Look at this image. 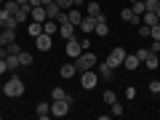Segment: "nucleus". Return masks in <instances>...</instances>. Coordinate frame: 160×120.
I'll use <instances>...</instances> for the list:
<instances>
[{"label":"nucleus","instance_id":"obj_19","mask_svg":"<svg viewBox=\"0 0 160 120\" xmlns=\"http://www.w3.org/2000/svg\"><path fill=\"white\" fill-rule=\"evenodd\" d=\"M6 67H8V72H13V69L22 67V64H19V53H8L6 56Z\"/></svg>","mask_w":160,"mask_h":120},{"label":"nucleus","instance_id":"obj_43","mask_svg":"<svg viewBox=\"0 0 160 120\" xmlns=\"http://www.w3.org/2000/svg\"><path fill=\"white\" fill-rule=\"evenodd\" d=\"M16 3H19V6H24V3H29V0H16Z\"/></svg>","mask_w":160,"mask_h":120},{"label":"nucleus","instance_id":"obj_36","mask_svg":"<svg viewBox=\"0 0 160 120\" xmlns=\"http://www.w3.org/2000/svg\"><path fill=\"white\" fill-rule=\"evenodd\" d=\"M56 6L62 8V11H69V8H72V0H56Z\"/></svg>","mask_w":160,"mask_h":120},{"label":"nucleus","instance_id":"obj_8","mask_svg":"<svg viewBox=\"0 0 160 120\" xmlns=\"http://www.w3.org/2000/svg\"><path fill=\"white\" fill-rule=\"evenodd\" d=\"M93 32H96L99 38H107L109 35V24H107V16H104V13L96 16V29H93Z\"/></svg>","mask_w":160,"mask_h":120},{"label":"nucleus","instance_id":"obj_18","mask_svg":"<svg viewBox=\"0 0 160 120\" xmlns=\"http://www.w3.org/2000/svg\"><path fill=\"white\" fill-rule=\"evenodd\" d=\"M35 112H38V118H40V120H46V118H51V102H40V104H38V109H35Z\"/></svg>","mask_w":160,"mask_h":120},{"label":"nucleus","instance_id":"obj_1","mask_svg":"<svg viewBox=\"0 0 160 120\" xmlns=\"http://www.w3.org/2000/svg\"><path fill=\"white\" fill-rule=\"evenodd\" d=\"M3 96H11V99L24 96V80L16 78V75H11V78L6 80V86H3Z\"/></svg>","mask_w":160,"mask_h":120},{"label":"nucleus","instance_id":"obj_13","mask_svg":"<svg viewBox=\"0 0 160 120\" xmlns=\"http://www.w3.org/2000/svg\"><path fill=\"white\" fill-rule=\"evenodd\" d=\"M78 27H80V32H93V29H96V19L86 13V16H83V22H80Z\"/></svg>","mask_w":160,"mask_h":120},{"label":"nucleus","instance_id":"obj_2","mask_svg":"<svg viewBox=\"0 0 160 120\" xmlns=\"http://www.w3.org/2000/svg\"><path fill=\"white\" fill-rule=\"evenodd\" d=\"M96 86H99V72L96 69H83V72H80V88L93 91Z\"/></svg>","mask_w":160,"mask_h":120},{"label":"nucleus","instance_id":"obj_7","mask_svg":"<svg viewBox=\"0 0 160 120\" xmlns=\"http://www.w3.org/2000/svg\"><path fill=\"white\" fill-rule=\"evenodd\" d=\"M0 29H16V19L6 8H0Z\"/></svg>","mask_w":160,"mask_h":120},{"label":"nucleus","instance_id":"obj_46","mask_svg":"<svg viewBox=\"0 0 160 120\" xmlns=\"http://www.w3.org/2000/svg\"><path fill=\"white\" fill-rule=\"evenodd\" d=\"M0 96H3V86H0Z\"/></svg>","mask_w":160,"mask_h":120},{"label":"nucleus","instance_id":"obj_11","mask_svg":"<svg viewBox=\"0 0 160 120\" xmlns=\"http://www.w3.org/2000/svg\"><path fill=\"white\" fill-rule=\"evenodd\" d=\"M29 19H32V22H38V24H43L48 19V13H46V8L43 6H35L32 11H29Z\"/></svg>","mask_w":160,"mask_h":120},{"label":"nucleus","instance_id":"obj_23","mask_svg":"<svg viewBox=\"0 0 160 120\" xmlns=\"http://www.w3.org/2000/svg\"><path fill=\"white\" fill-rule=\"evenodd\" d=\"M86 13H88V16H93V19H96L99 13H102V6H99V3H86Z\"/></svg>","mask_w":160,"mask_h":120},{"label":"nucleus","instance_id":"obj_47","mask_svg":"<svg viewBox=\"0 0 160 120\" xmlns=\"http://www.w3.org/2000/svg\"><path fill=\"white\" fill-rule=\"evenodd\" d=\"M3 3H6V0H0V6H3Z\"/></svg>","mask_w":160,"mask_h":120},{"label":"nucleus","instance_id":"obj_38","mask_svg":"<svg viewBox=\"0 0 160 120\" xmlns=\"http://www.w3.org/2000/svg\"><path fill=\"white\" fill-rule=\"evenodd\" d=\"M126 99H128V102H133V99H136V88H133V86L126 88Z\"/></svg>","mask_w":160,"mask_h":120},{"label":"nucleus","instance_id":"obj_30","mask_svg":"<svg viewBox=\"0 0 160 120\" xmlns=\"http://www.w3.org/2000/svg\"><path fill=\"white\" fill-rule=\"evenodd\" d=\"M102 99H104V104H112V102H118L115 91H104V93H102Z\"/></svg>","mask_w":160,"mask_h":120},{"label":"nucleus","instance_id":"obj_45","mask_svg":"<svg viewBox=\"0 0 160 120\" xmlns=\"http://www.w3.org/2000/svg\"><path fill=\"white\" fill-rule=\"evenodd\" d=\"M128 3H139V0H128Z\"/></svg>","mask_w":160,"mask_h":120},{"label":"nucleus","instance_id":"obj_39","mask_svg":"<svg viewBox=\"0 0 160 120\" xmlns=\"http://www.w3.org/2000/svg\"><path fill=\"white\" fill-rule=\"evenodd\" d=\"M139 35H142V38H149V27L147 24H139Z\"/></svg>","mask_w":160,"mask_h":120},{"label":"nucleus","instance_id":"obj_33","mask_svg":"<svg viewBox=\"0 0 160 120\" xmlns=\"http://www.w3.org/2000/svg\"><path fill=\"white\" fill-rule=\"evenodd\" d=\"M131 8H133V13H139V16L147 11V8H144V0H139V3H131Z\"/></svg>","mask_w":160,"mask_h":120},{"label":"nucleus","instance_id":"obj_14","mask_svg":"<svg viewBox=\"0 0 160 120\" xmlns=\"http://www.w3.org/2000/svg\"><path fill=\"white\" fill-rule=\"evenodd\" d=\"M123 67L133 72V69H139V67H142V62L136 59V53H126V59H123Z\"/></svg>","mask_w":160,"mask_h":120},{"label":"nucleus","instance_id":"obj_27","mask_svg":"<svg viewBox=\"0 0 160 120\" xmlns=\"http://www.w3.org/2000/svg\"><path fill=\"white\" fill-rule=\"evenodd\" d=\"M3 8H6V11L13 16V13L19 11V3H16V0H6V3H3Z\"/></svg>","mask_w":160,"mask_h":120},{"label":"nucleus","instance_id":"obj_22","mask_svg":"<svg viewBox=\"0 0 160 120\" xmlns=\"http://www.w3.org/2000/svg\"><path fill=\"white\" fill-rule=\"evenodd\" d=\"M142 64H144V67H147V69H158V64H160V62H158V53H152V51H149V56L144 59Z\"/></svg>","mask_w":160,"mask_h":120},{"label":"nucleus","instance_id":"obj_24","mask_svg":"<svg viewBox=\"0 0 160 120\" xmlns=\"http://www.w3.org/2000/svg\"><path fill=\"white\" fill-rule=\"evenodd\" d=\"M19 64H22V67H29V64H32V53L29 51H19Z\"/></svg>","mask_w":160,"mask_h":120},{"label":"nucleus","instance_id":"obj_42","mask_svg":"<svg viewBox=\"0 0 160 120\" xmlns=\"http://www.w3.org/2000/svg\"><path fill=\"white\" fill-rule=\"evenodd\" d=\"M86 6V0H72V8H83Z\"/></svg>","mask_w":160,"mask_h":120},{"label":"nucleus","instance_id":"obj_3","mask_svg":"<svg viewBox=\"0 0 160 120\" xmlns=\"http://www.w3.org/2000/svg\"><path fill=\"white\" fill-rule=\"evenodd\" d=\"M96 62H99V59H96V53H91V51H83L78 59H75V67H78L80 72H83V69H93V67H96Z\"/></svg>","mask_w":160,"mask_h":120},{"label":"nucleus","instance_id":"obj_6","mask_svg":"<svg viewBox=\"0 0 160 120\" xmlns=\"http://www.w3.org/2000/svg\"><path fill=\"white\" fill-rule=\"evenodd\" d=\"M32 40L38 43V51H51V46H53V38L46 35V32H40L38 38H32Z\"/></svg>","mask_w":160,"mask_h":120},{"label":"nucleus","instance_id":"obj_15","mask_svg":"<svg viewBox=\"0 0 160 120\" xmlns=\"http://www.w3.org/2000/svg\"><path fill=\"white\" fill-rule=\"evenodd\" d=\"M13 32H16V29H0V46H11V43H16Z\"/></svg>","mask_w":160,"mask_h":120},{"label":"nucleus","instance_id":"obj_44","mask_svg":"<svg viewBox=\"0 0 160 120\" xmlns=\"http://www.w3.org/2000/svg\"><path fill=\"white\" fill-rule=\"evenodd\" d=\"M155 13H158V19H160V8H158V11H155Z\"/></svg>","mask_w":160,"mask_h":120},{"label":"nucleus","instance_id":"obj_25","mask_svg":"<svg viewBox=\"0 0 160 120\" xmlns=\"http://www.w3.org/2000/svg\"><path fill=\"white\" fill-rule=\"evenodd\" d=\"M46 13H48V19H59V13H62V8H59L56 3H51V6H46Z\"/></svg>","mask_w":160,"mask_h":120},{"label":"nucleus","instance_id":"obj_31","mask_svg":"<svg viewBox=\"0 0 160 120\" xmlns=\"http://www.w3.org/2000/svg\"><path fill=\"white\" fill-rule=\"evenodd\" d=\"M64 96H67V91H64V88H53V91H51V102H53V99H64Z\"/></svg>","mask_w":160,"mask_h":120},{"label":"nucleus","instance_id":"obj_34","mask_svg":"<svg viewBox=\"0 0 160 120\" xmlns=\"http://www.w3.org/2000/svg\"><path fill=\"white\" fill-rule=\"evenodd\" d=\"M149 38H152V40H160V22L155 24V27H149Z\"/></svg>","mask_w":160,"mask_h":120},{"label":"nucleus","instance_id":"obj_32","mask_svg":"<svg viewBox=\"0 0 160 120\" xmlns=\"http://www.w3.org/2000/svg\"><path fill=\"white\" fill-rule=\"evenodd\" d=\"M144 8H147V11H158V8H160V0H144Z\"/></svg>","mask_w":160,"mask_h":120},{"label":"nucleus","instance_id":"obj_16","mask_svg":"<svg viewBox=\"0 0 160 120\" xmlns=\"http://www.w3.org/2000/svg\"><path fill=\"white\" fill-rule=\"evenodd\" d=\"M59 75H62L64 80H69V78L78 75V67H75V64H62V67H59Z\"/></svg>","mask_w":160,"mask_h":120},{"label":"nucleus","instance_id":"obj_4","mask_svg":"<svg viewBox=\"0 0 160 120\" xmlns=\"http://www.w3.org/2000/svg\"><path fill=\"white\" fill-rule=\"evenodd\" d=\"M123 59H126V48H112L109 56H107V64L112 69H120V67H123Z\"/></svg>","mask_w":160,"mask_h":120},{"label":"nucleus","instance_id":"obj_20","mask_svg":"<svg viewBox=\"0 0 160 120\" xmlns=\"http://www.w3.org/2000/svg\"><path fill=\"white\" fill-rule=\"evenodd\" d=\"M67 16H69V22H72L75 27H78V24L83 22V13H80V8H69V11H67Z\"/></svg>","mask_w":160,"mask_h":120},{"label":"nucleus","instance_id":"obj_9","mask_svg":"<svg viewBox=\"0 0 160 120\" xmlns=\"http://www.w3.org/2000/svg\"><path fill=\"white\" fill-rule=\"evenodd\" d=\"M75 29H78V27H75V24L69 22V19H67V22H62V24H59V35H62L64 40H69V38H75Z\"/></svg>","mask_w":160,"mask_h":120},{"label":"nucleus","instance_id":"obj_21","mask_svg":"<svg viewBox=\"0 0 160 120\" xmlns=\"http://www.w3.org/2000/svg\"><path fill=\"white\" fill-rule=\"evenodd\" d=\"M142 16H144V24H147V27H155V24L160 22V19H158V13H155V11H144Z\"/></svg>","mask_w":160,"mask_h":120},{"label":"nucleus","instance_id":"obj_17","mask_svg":"<svg viewBox=\"0 0 160 120\" xmlns=\"http://www.w3.org/2000/svg\"><path fill=\"white\" fill-rule=\"evenodd\" d=\"M43 32L53 38V35L59 32V22H56V19H46V22H43Z\"/></svg>","mask_w":160,"mask_h":120},{"label":"nucleus","instance_id":"obj_26","mask_svg":"<svg viewBox=\"0 0 160 120\" xmlns=\"http://www.w3.org/2000/svg\"><path fill=\"white\" fill-rule=\"evenodd\" d=\"M27 32H29V38H38V35L43 32V24H38V22H32V24H29V27H27Z\"/></svg>","mask_w":160,"mask_h":120},{"label":"nucleus","instance_id":"obj_12","mask_svg":"<svg viewBox=\"0 0 160 120\" xmlns=\"http://www.w3.org/2000/svg\"><path fill=\"white\" fill-rule=\"evenodd\" d=\"M120 19H123V22H131V24H139V22H142V16H139V13H133L131 6L120 11Z\"/></svg>","mask_w":160,"mask_h":120},{"label":"nucleus","instance_id":"obj_29","mask_svg":"<svg viewBox=\"0 0 160 120\" xmlns=\"http://www.w3.org/2000/svg\"><path fill=\"white\" fill-rule=\"evenodd\" d=\"M147 91L152 93V96H158V93H160V80H152V83L147 86Z\"/></svg>","mask_w":160,"mask_h":120},{"label":"nucleus","instance_id":"obj_28","mask_svg":"<svg viewBox=\"0 0 160 120\" xmlns=\"http://www.w3.org/2000/svg\"><path fill=\"white\" fill-rule=\"evenodd\" d=\"M99 72H102V78H104V80H109V78H112V67H109L107 62H102V67H99Z\"/></svg>","mask_w":160,"mask_h":120},{"label":"nucleus","instance_id":"obj_10","mask_svg":"<svg viewBox=\"0 0 160 120\" xmlns=\"http://www.w3.org/2000/svg\"><path fill=\"white\" fill-rule=\"evenodd\" d=\"M29 11H32V6L29 3H24V6H19V11L13 13V19H16V24H24L29 19Z\"/></svg>","mask_w":160,"mask_h":120},{"label":"nucleus","instance_id":"obj_41","mask_svg":"<svg viewBox=\"0 0 160 120\" xmlns=\"http://www.w3.org/2000/svg\"><path fill=\"white\" fill-rule=\"evenodd\" d=\"M6 72H8V67H6V59L0 56V75H6Z\"/></svg>","mask_w":160,"mask_h":120},{"label":"nucleus","instance_id":"obj_5","mask_svg":"<svg viewBox=\"0 0 160 120\" xmlns=\"http://www.w3.org/2000/svg\"><path fill=\"white\" fill-rule=\"evenodd\" d=\"M64 51H67V56H72V59H78L80 53H83V46H80V40H78V35H75V38H69V40H67V48H64Z\"/></svg>","mask_w":160,"mask_h":120},{"label":"nucleus","instance_id":"obj_40","mask_svg":"<svg viewBox=\"0 0 160 120\" xmlns=\"http://www.w3.org/2000/svg\"><path fill=\"white\" fill-rule=\"evenodd\" d=\"M149 51H152V53H160V40H152V46H149Z\"/></svg>","mask_w":160,"mask_h":120},{"label":"nucleus","instance_id":"obj_35","mask_svg":"<svg viewBox=\"0 0 160 120\" xmlns=\"http://www.w3.org/2000/svg\"><path fill=\"white\" fill-rule=\"evenodd\" d=\"M109 107H112V115H118V118L123 115V104H120V102H112Z\"/></svg>","mask_w":160,"mask_h":120},{"label":"nucleus","instance_id":"obj_37","mask_svg":"<svg viewBox=\"0 0 160 120\" xmlns=\"http://www.w3.org/2000/svg\"><path fill=\"white\" fill-rule=\"evenodd\" d=\"M147 56H149V48H139V51H136V59H139V62H144Z\"/></svg>","mask_w":160,"mask_h":120}]
</instances>
